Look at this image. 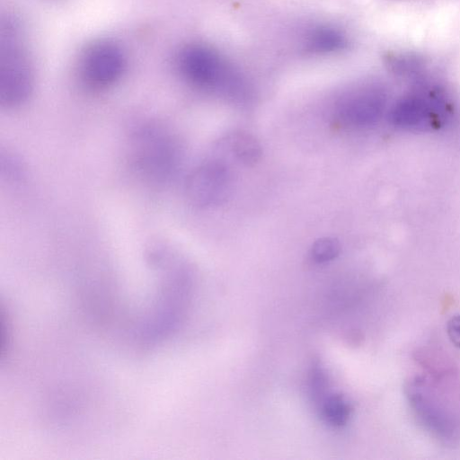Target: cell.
Listing matches in <instances>:
<instances>
[{"mask_svg": "<svg viewBox=\"0 0 460 460\" xmlns=\"http://www.w3.org/2000/svg\"><path fill=\"white\" fill-rule=\"evenodd\" d=\"M182 76L193 86L221 95L234 102L250 98L244 77L221 55L203 44H190L177 57Z\"/></svg>", "mask_w": 460, "mask_h": 460, "instance_id": "1", "label": "cell"}, {"mask_svg": "<svg viewBox=\"0 0 460 460\" xmlns=\"http://www.w3.org/2000/svg\"><path fill=\"white\" fill-rule=\"evenodd\" d=\"M131 153L136 169L155 184L167 183L174 176L181 155L180 145L169 128L154 122L134 130Z\"/></svg>", "mask_w": 460, "mask_h": 460, "instance_id": "2", "label": "cell"}, {"mask_svg": "<svg viewBox=\"0 0 460 460\" xmlns=\"http://www.w3.org/2000/svg\"><path fill=\"white\" fill-rule=\"evenodd\" d=\"M33 87V74L18 23L7 19L0 30V103L13 108L24 103Z\"/></svg>", "mask_w": 460, "mask_h": 460, "instance_id": "3", "label": "cell"}, {"mask_svg": "<svg viewBox=\"0 0 460 460\" xmlns=\"http://www.w3.org/2000/svg\"><path fill=\"white\" fill-rule=\"evenodd\" d=\"M232 188L228 168L218 161H208L196 167L186 181V196L199 208H209L226 200Z\"/></svg>", "mask_w": 460, "mask_h": 460, "instance_id": "4", "label": "cell"}, {"mask_svg": "<svg viewBox=\"0 0 460 460\" xmlns=\"http://www.w3.org/2000/svg\"><path fill=\"white\" fill-rule=\"evenodd\" d=\"M125 66L126 59L121 49L107 40L89 46L81 59L83 76L95 86L112 84L121 76Z\"/></svg>", "mask_w": 460, "mask_h": 460, "instance_id": "5", "label": "cell"}, {"mask_svg": "<svg viewBox=\"0 0 460 460\" xmlns=\"http://www.w3.org/2000/svg\"><path fill=\"white\" fill-rule=\"evenodd\" d=\"M379 96L368 90L358 91L343 97L336 106L338 123L347 127H360L371 123L380 111Z\"/></svg>", "mask_w": 460, "mask_h": 460, "instance_id": "6", "label": "cell"}, {"mask_svg": "<svg viewBox=\"0 0 460 460\" xmlns=\"http://www.w3.org/2000/svg\"><path fill=\"white\" fill-rule=\"evenodd\" d=\"M305 46V50L313 54H331L344 49L347 39L334 27L318 26L307 34Z\"/></svg>", "mask_w": 460, "mask_h": 460, "instance_id": "7", "label": "cell"}, {"mask_svg": "<svg viewBox=\"0 0 460 460\" xmlns=\"http://www.w3.org/2000/svg\"><path fill=\"white\" fill-rule=\"evenodd\" d=\"M234 156L245 164H254L261 156V148L254 137L245 132H235L228 140Z\"/></svg>", "mask_w": 460, "mask_h": 460, "instance_id": "8", "label": "cell"}, {"mask_svg": "<svg viewBox=\"0 0 460 460\" xmlns=\"http://www.w3.org/2000/svg\"><path fill=\"white\" fill-rule=\"evenodd\" d=\"M351 411L349 402L340 394L329 396L322 405V416L324 420L332 426L344 425Z\"/></svg>", "mask_w": 460, "mask_h": 460, "instance_id": "9", "label": "cell"}, {"mask_svg": "<svg viewBox=\"0 0 460 460\" xmlns=\"http://www.w3.org/2000/svg\"><path fill=\"white\" fill-rule=\"evenodd\" d=\"M341 252V245L333 237H322L314 242L310 249L311 259L324 263L335 259Z\"/></svg>", "mask_w": 460, "mask_h": 460, "instance_id": "10", "label": "cell"}, {"mask_svg": "<svg viewBox=\"0 0 460 460\" xmlns=\"http://www.w3.org/2000/svg\"><path fill=\"white\" fill-rule=\"evenodd\" d=\"M447 328L450 341L460 349V314L453 316L448 321Z\"/></svg>", "mask_w": 460, "mask_h": 460, "instance_id": "11", "label": "cell"}]
</instances>
